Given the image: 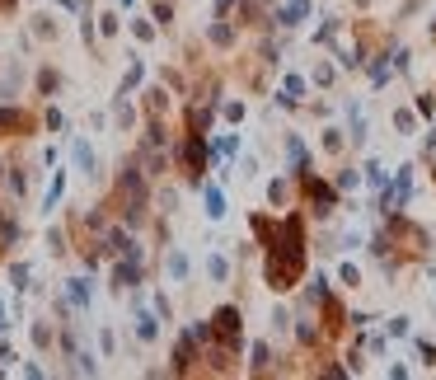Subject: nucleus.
Returning <instances> with one entry per match:
<instances>
[{"label": "nucleus", "mask_w": 436, "mask_h": 380, "mask_svg": "<svg viewBox=\"0 0 436 380\" xmlns=\"http://www.w3.org/2000/svg\"><path fill=\"white\" fill-rule=\"evenodd\" d=\"M103 202H108V212H118V221H123L127 230H136V235L150 225V216H155V207H150V179H145L136 150L118 165V174H113L108 197Z\"/></svg>", "instance_id": "f257e3e1"}, {"label": "nucleus", "mask_w": 436, "mask_h": 380, "mask_svg": "<svg viewBox=\"0 0 436 380\" xmlns=\"http://www.w3.org/2000/svg\"><path fill=\"white\" fill-rule=\"evenodd\" d=\"M174 169H179V179L188 183V188H202L207 183V169H212V150H207V136L202 132H183L174 136Z\"/></svg>", "instance_id": "f03ea898"}, {"label": "nucleus", "mask_w": 436, "mask_h": 380, "mask_svg": "<svg viewBox=\"0 0 436 380\" xmlns=\"http://www.w3.org/2000/svg\"><path fill=\"white\" fill-rule=\"evenodd\" d=\"M38 127H43V123L33 118V108H24V103H14V99L0 103V136H10V141H28Z\"/></svg>", "instance_id": "7ed1b4c3"}, {"label": "nucleus", "mask_w": 436, "mask_h": 380, "mask_svg": "<svg viewBox=\"0 0 436 380\" xmlns=\"http://www.w3.org/2000/svg\"><path fill=\"white\" fill-rule=\"evenodd\" d=\"M212 338L221 347H230V352L244 347V314H239V305H221V310L212 314Z\"/></svg>", "instance_id": "20e7f679"}, {"label": "nucleus", "mask_w": 436, "mask_h": 380, "mask_svg": "<svg viewBox=\"0 0 436 380\" xmlns=\"http://www.w3.org/2000/svg\"><path fill=\"white\" fill-rule=\"evenodd\" d=\"M197 357H202V343L183 329L174 338V352H169V376H197Z\"/></svg>", "instance_id": "39448f33"}, {"label": "nucleus", "mask_w": 436, "mask_h": 380, "mask_svg": "<svg viewBox=\"0 0 436 380\" xmlns=\"http://www.w3.org/2000/svg\"><path fill=\"white\" fill-rule=\"evenodd\" d=\"M71 165H76V174L80 179H90V183H99V155H94V145H90V136H71Z\"/></svg>", "instance_id": "423d86ee"}, {"label": "nucleus", "mask_w": 436, "mask_h": 380, "mask_svg": "<svg viewBox=\"0 0 436 380\" xmlns=\"http://www.w3.org/2000/svg\"><path fill=\"white\" fill-rule=\"evenodd\" d=\"M141 150H169L174 145V127H169V118H141Z\"/></svg>", "instance_id": "0eeeda50"}, {"label": "nucleus", "mask_w": 436, "mask_h": 380, "mask_svg": "<svg viewBox=\"0 0 436 380\" xmlns=\"http://www.w3.org/2000/svg\"><path fill=\"white\" fill-rule=\"evenodd\" d=\"M136 123H141V103H132V94H113L108 127H118V132H136Z\"/></svg>", "instance_id": "6e6552de"}, {"label": "nucleus", "mask_w": 436, "mask_h": 380, "mask_svg": "<svg viewBox=\"0 0 436 380\" xmlns=\"http://www.w3.org/2000/svg\"><path fill=\"white\" fill-rule=\"evenodd\" d=\"M169 113H174L169 85H145L141 90V118H169Z\"/></svg>", "instance_id": "1a4fd4ad"}, {"label": "nucleus", "mask_w": 436, "mask_h": 380, "mask_svg": "<svg viewBox=\"0 0 436 380\" xmlns=\"http://www.w3.org/2000/svg\"><path fill=\"white\" fill-rule=\"evenodd\" d=\"M305 197H310V212L314 216H333V207H338V192L328 188V183L310 179V174H305Z\"/></svg>", "instance_id": "9d476101"}, {"label": "nucleus", "mask_w": 436, "mask_h": 380, "mask_svg": "<svg viewBox=\"0 0 436 380\" xmlns=\"http://www.w3.org/2000/svg\"><path fill=\"white\" fill-rule=\"evenodd\" d=\"M71 301V310H90V301H94V277L90 272H80V277H66V291H61Z\"/></svg>", "instance_id": "9b49d317"}, {"label": "nucleus", "mask_w": 436, "mask_h": 380, "mask_svg": "<svg viewBox=\"0 0 436 380\" xmlns=\"http://www.w3.org/2000/svg\"><path fill=\"white\" fill-rule=\"evenodd\" d=\"M61 85H66V76H61L56 66H38L33 71V94H38V99H56Z\"/></svg>", "instance_id": "f8f14e48"}, {"label": "nucleus", "mask_w": 436, "mask_h": 380, "mask_svg": "<svg viewBox=\"0 0 436 380\" xmlns=\"http://www.w3.org/2000/svg\"><path fill=\"white\" fill-rule=\"evenodd\" d=\"M132 310H136V324H132L136 343H155V338H160V314H155V310H145V301H141V305H132Z\"/></svg>", "instance_id": "ddd939ff"}, {"label": "nucleus", "mask_w": 436, "mask_h": 380, "mask_svg": "<svg viewBox=\"0 0 436 380\" xmlns=\"http://www.w3.org/2000/svg\"><path fill=\"white\" fill-rule=\"evenodd\" d=\"M319 305H324V338H343V329H347L343 305H338V301H328V296H324Z\"/></svg>", "instance_id": "4468645a"}, {"label": "nucleus", "mask_w": 436, "mask_h": 380, "mask_svg": "<svg viewBox=\"0 0 436 380\" xmlns=\"http://www.w3.org/2000/svg\"><path fill=\"white\" fill-rule=\"evenodd\" d=\"M141 85H145V61L127 56V71H123V80H118V94H136Z\"/></svg>", "instance_id": "2eb2a0df"}, {"label": "nucleus", "mask_w": 436, "mask_h": 380, "mask_svg": "<svg viewBox=\"0 0 436 380\" xmlns=\"http://www.w3.org/2000/svg\"><path fill=\"white\" fill-rule=\"evenodd\" d=\"M127 34H132L136 43H155V38H160V24L150 19V14H136V19H127Z\"/></svg>", "instance_id": "dca6fc26"}, {"label": "nucleus", "mask_w": 436, "mask_h": 380, "mask_svg": "<svg viewBox=\"0 0 436 380\" xmlns=\"http://www.w3.org/2000/svg\"><path fill=\"white\" fill-rule=\"evenodd\" d=\"M165 272H169V282H183V277H188V254L169 245L165 249Z\"/></svg>", "instance_id": "f3484780"}, {"label": "nucleus", "mask_w": 436, "mask_h": 380, "mask_svg": "<svg viewBox=\"0 0 436 380\" xmlns=\"http://www.w3.org/2000/svg\"><path fill=\"white\" fill-rule=\"evenodd\" d=\"M94 29H99V38H108V43H113V38L123 34V14H118V10H99V14H94Z\"/></svg>", "instance_id": "a211bd4d"}, {"label": "nucleus", "mask_w": 436, "mask_h": 380, "mask_svg": "<svg viewBox=\"0 0 436 380\" xmlns=\"http://www.w3.org/2000/svg\"><path fill=\"white\" fill-rule=\"evenodd\" d=\"M28 34H33L38 43H56V38H61V24H56L52 14H33V29H28Z\"/></svg>", "instance_id": "6ab92c4d"}, {"label": "nucleus", "mask_w": 436, "mask_h": 380, "mask_svg": "<svg viewBox=\"0 0 436 380\" xmlns=\"http://www.w3.org/2000/svg\"><path fill=\"white\" fill-rule=\"evenodd\" d=\"M28 334H33V343L43 347V352H52V347H56V324H47V319H33Z\"/></svg>", "instance_id": "aec40b11"}, {"label": "nucleus", "mask_w": 436, "mask_h": 380, "mask_svg": "<svg viewBox=\"0 0 436 380\" xmlns=\"http://www.w3.org/2000/svg\"><path fill=\"white\" fill-rule=\"evenodd\" d=\"M145 14H150L160 29H169V24H174V0H145Z\"/></svg>", "instance_id": "412c9836"}, {"label": "nucleus", "mask_w": 436, "mask_h": 380, "mask_svg": "<svg viewBox=\"0 0 436 380\" xmlns=\"http://www.w3.org/2000/svg\"><path fill=\"white\" fill-rule=\"evenodd\" d=\"M66 197V169H56L52 174V188H47V197H43V212H56V202Z\"/></svg>", "instance_id": "4be33fe9"}, {"label": "nucleus", "mask_w": 436, "mask_h": 380, "mask_svg": "<svg viewBox=\"0 0 436 380\" xmlns=\"http://www.w3.org/2000/svg\"><path fill=\"white\" fill-rule=\"evenodd\" d=\"M66 245H71V225H52V230H47V254L61 258V254H66Z\"/></svg>", "instance_id": "5701e85b"}, {"label": "nucleus", "mask_w": 436, "mask_h": 380, "mask_svg": "<svg viewBox=\"0 0 436 380\" xmlns=\"http://www.w3.org/2000/svg\"><path fill=\"white\" fill-rule=\"evenodd\" d=\"M202 192H207V216L221 221V216H225V192L216 188V183H202Z\"/></svg>", "instance_id": "b1692460"}, {"label": "nucleus", "mask_w": 436, "mask_h": 380, "mask_svg": "<svg viewBox=\"0 0 436 380\" xmlns=\"http://www.w3.org/2000/svg\"><path fill=\"white\" fill-rule=\"evenodd\" d=\"M207 38H212L216 47H230V43H235V29H230V19H216V24H212V34H207Z\"/></svg>", "instance_id": "393cba45"}, {"label": "nucleus", "mask_w": 436, "mask_h": 380, "mask_svg": "<svg viewBox=\"0 0 436 380\" xmlns=\"http://www.w3.org/2000/svg\"><path fill=\"white\" fill-rule=\"evenodd\" d=\"M216 113H221L225 123H239V118H244V103L239 99H216Z\"/></svg>", "instance_id": "a878e982"}, {"label": "nucleus", "mask_w": 436, "mask_h": 380, "mask_svg": "<svg viewBox=\"0 0 436 380\" xmlns=\"http://www.w3.org/2000/svg\"><path fill=\"white\" fill-rule=\"evenodd\" d=\"M268 361H272L268 343H254V361H249V371H254V376H263V371H268Z\"/></svg>", "instance_id": "bb28decb"}, {"label": "nucleus", "mask_w": 436, "mask_h": 380, "mask_svg": "<svg viewBox=\"0 0 436 380\" xmlns=\"http://www.w3.org/2000/svg\"><path fill=\"white\" fill-rule=\"evenodd\" d=\"M207 277H212V282H225V277H230V263H225L221 254H212V258H207Z\"/></svg>", "instance_id": "cd10ccee"}, {"label": "nucleus", "mask_w": 436, "mask_h": 380, "mask_svg": "<svg viewBox=\"0 0 436 380\" xmlns=\"http://www.w3.org/2000/svg\"><path fill=\"white\" fill-rule=\"evenodd\" d=\"M10 282H14V291H28V263H10Z\"/></svg>", "instance_id": "c85d7f7f"}, {"label": "nucleus", "mask_w": 436, "mask_h": 380, "mask_svg": "<svg viewBox=\"0 0 436 380\" xmlns=\"http://www.w3.org/2000/svg\"><path fill=\"white\" fill-rule=\"evenodd\" d=\"M305 14H310V5H305V0H296V5H286V10H281V24H301Z\"/></svg>", "instance_id": "c756f323"}, {"label": "nucleus", "mask_w": 436, "mask_h": 380, "mask_svg": "<svg viewBox=\"0 0 436 380\" xmlns=\"http://www.w3.org/2000/svg\"><path fill=\"white\" fill-rule=\"evenodd\" d=\"M43 127H47V132H61V127H66V118H61V108H56V103L43 113Z\"/></svg>", "instance_id": "7c9ffc66"}, {"label": "nucleus", "mask_w": 436, "mask_h": 380, "mask_svg": "<svg viewBox=\"0 0 436 380\" xmlns=\"http://www.w3.org/2000/svg\"><path fill=\"white\" fill-rule=\"evenodd\" d=\"M150 305H155V314H160V319H174V305H169V296H165V291H155V296H150Z\"/></svg>", "instance_id": "2f4dec72"}, {"label": "nucleus", "mask_w": 436, "mask_h": 380, "mask_svg": "<svg viewBox=\"0 0 436 380\" xmlns=\"http://www.w3.org/2000/svg\"><path fill=\"white\" fill-rule=\"evenodd\" d=\"M99 352H103V357H113V352H118V338H113V329H99Z\"/></svg>", "instance_id": "473e14b6"}, {"label": "nucleus", "mask_w": 436, "mask_h": 380, "mask_svg": "<svg viewBox=\"0 0 436 380\" xmlns=\"http://www.w3.org/2000/svg\"><path fill=\"white\" fill-rule=\"evenodd\" d=\"M286 192H291V183H286V179H272V188H268V197H272V202H277V207H281V202H286Z\"/></svg>", "instance_id": "72a5a7b5"}, {"label": "nucleus", "mask_w": 436, "mask_h": 380, "mask_svg": "<svg viewBox=\"0 0 436 380\" xmlns=\"http://www.w3.org/2000/svg\"><path fill=\"white\" fill-rule=\"evenodd\" d=\"M103 127H108V113L94 108V113H90V132H103Z\"/></svg>", "instance_id": "f704fd0d"}, {"label": "nucleus", "mask_w": 436, "mask_h": 380, "mask_svg": "<svg viewBox=\"0 0 436 380\" xmlns=\"http://www.w3.org/2000/svg\"><path fill=\"white\" fill-rule=\"evenodd\" d=\"M324 150H333V155H338V150H343V132H324Z\"/></svg>", "instance_id": "c9c22d12"}, {"label": "nucleus", "mask_w": 436, "mask_h": 380, "mask_svg": "<svg viewBox=\"0 0 436 380\" xmlns=\"http://www.w3.org/2000/svg\"><path fill=\"white\" fill-rule=\"evenodd\" d=\"M394 127H399V132H413V113H394Z\"/></svg>", "instance_id": "e433bc0d"}, {"label": "nucleus", "mask_w": 436, "mask_h": 380, "mask_svg": "<svg viewBox=\"0 0 436 380\" xmlns=\"http://www.w3.org/2000/svg\"><path fill=\"white\" fill-rule=\"evenodd\" d=\"M239 0H216V19H230V10H235Z\"/></svg>", "instance_id": "4c0bfd02"}, {"label": "nucleus", "mask_w": 436, "mask_h": 380, "mask_svg": "<svg viewBox=\"0 0 436 380\" xmlns=\"http://www.w3.org/2000/svg\"><path fill=\"white\" fill-rule=\"evenodd\" d=\"M0 334H10V314H5V305H0Z\"/></svg>", "instance_id": "58836bf2"}, {"label": "nucleus", "mask_w": 436, "mask_h": 380, "mask_svg": "<svg viewBox=\"0 0 436 380\" xmlns=\"http://www.w3.org/2000/svg\"><path fill=\"white\" fill-rule=\"evenodd\" d=\"M14 5H19V0H0V10H14Z\"/></svg>", "instance_id": "ea45409f"}, {"label": "nucleus", "mask_w": 436, "mask_h": 380, "mask_svg": "<svg viewBox=\"0 0 436 380\" xmlns=\"http://www.w3.org/2000/svg\"><path fill=\"white\" fill-rule=\"evenodd\" d=\"M118 5H123V10H132V5H136V0H118Z\"/></svg>", "instance_id": "a19ab883"}]
</instances>
